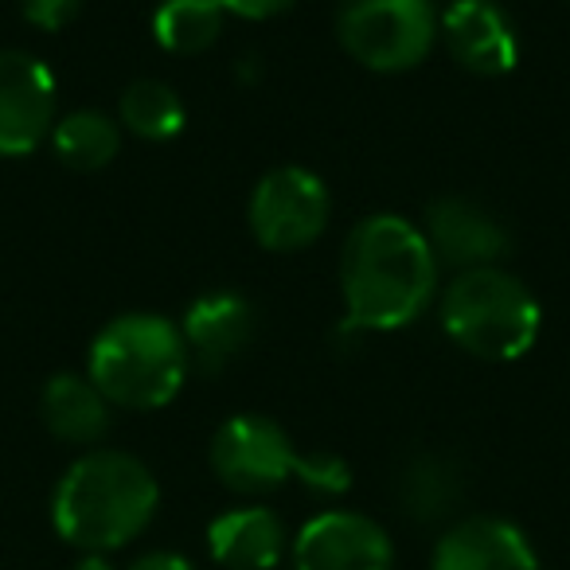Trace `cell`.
Here are the masks:
<instances>
[{
	"label": "cell",
	"instance_id": "obj_1",
	"mask_svg": "<svg viewBox=\"0 0 570 570\" xmlns=\"http://www.w3.org/2000/svg\"><path fill=\"white\" fill-rule=\"evenodd\" d=\"M344 309L352 328L391 333L419 317L438 289L426 235L399 215H367L344 246Z\"/></svg>",
	"mask_w": 570,
	"mask_h": 570
},
{
	"label": "cell",
	"instance_id": "obj_24",
	"mask_svg": "<svg viewBox=\"0 0 570 570\" xmlns=\"http://www.w3.org/2000/svg\"><path fill=\"white\" fill-rule=\"evenodd\" d=\"M450 4H458V0H450Z\"/></svg>",
	"mask_w": 570,
	"mask_h": 570
},
{
	"label": "cell",
	"instance_id": "obj_22",
	"mask_svg": "<svg viewBox=\"0 0 570 570\" xmlns=\"http://www.w3.org/2000/svg\"><path fill=\"white\" fill-rule=\"evenodd\" d=\"M79 570H196L188 559H180V554H168V551H153V554H141V559H134L129 567H110L106 559H87Z\"/></svg>",
	"mask_w": 570,
	"mask_h": 570
},
{
	"label": "cell",
	"instance_id": "obj_13",
	"mask_svg": "<svg viewBox=\"0 0 570 570\" xmlns=\"http://www.w3.org/2000/svg\"><path fill=\"white\" fill-rule=\"evenodd\" d=\"M434 570H539V559L515 523L473 515L442 535Z\"/></svg>",
	"mask_w": 570,
	"mask_h": 570
},
{
	"label": "cell",
	"instance_id": "obj_9",
	"mask_svg": "<svg viewBox=\"0 0 570 570\" xmlns=\"http://www.w3.org/2000/svg\"><path fill=\"white\" fill-rule=\"evenodd\" d=\"M387 531L360 512H325L302 528L294 543L297 570H391Z\"/></svg>",
	"mask_w": 570,
	"mask_h": 570
},
{
	"label": "cell",
	"instance_id": "obj_5",
	"mask_svg": "<svg viewBox=\"0 0 570 570\" xmlns=\"http://www.w3.org/2000/svg\"><path fill=\"white\" fill-rule=\"evenodd\" d=\"M336 36L356 63L372 71H406L438 40L434 0H344Z\"/></svg>",
	"mask_w": 570,
	"mask_h": 570
},
{
	"label": "cell",
	"instance_id": "obj_18",
	"mask_svg": "<svg viewBox=\"0 0 570 570\" xmlns=\"http://www.w3.org/2000/svg\"><path fill=\"white\" fill-rule=\"evenodd\" d=\"M56 157L75 173H95L106 168L121 149V134L106 114L98 110H75L63 121H56Z\"/></svg>",
	"mask_w": 570,
	"mask_h": 570
},
{
	"label": "cell",
	"instance_id": "obj_12",
	"mask_svg": "<svg viewBox=\"0 0 570 570\" xmlns=\"http://www.w3.org/2000/svg\"><path fill=\"white\" fill-rule=\"evenodd\" d=\"M180 336L191 364L204 375H215L254 341V309L243 294L215 289V294L191 302Z\"/></svg>",
	"mask_w": 570,
	"mask_h": 570
},
{
	"label": "cell",
	"instance_id": "obj_4",
	"mask_svg": "<svg viewBox=\"0 0 570 570\" xmlns=\"http://www.w3.org/2000/svg\"><path fill=\"white\" fill-rule=\"evenodd\" d=\"M539 302L520 277L497 266L465 269L442 297V325L458 348L492 364L520 360L539 336Z\"/></svg>",
	"mask_w": 570,
	"mask_h": 570
},
{
	"label": "cell",
	"instance_id": "obj_8",
	"mask_svg": "<svg viewBox=\"0 0 570 570\" xmlns=\"http://www.w3.org/2000/svg\"><path fill=\"white\" fill-rule=\"evenodd\" d=\"M56 121V79L28 51H0V157H24Z\"/></svg>",
	"mask_w": 570,
	"mask_h": 570
},
{
	"label": "cell",
	"instance_id": "obj_17",
	"mask_svg": "<svg viewBox=\"0 0 570 570\" xmlns=\"http://www.w3.org/2000/svg\"><path fill=\"white\" fill-rule=\"evenodd\" d=\"M223 32L219 0H165L153 17V36L173 56H199Z\"/></svg>",
	"mask_w": 570,
	"mask_h": 570
},
{
	"label": "cell",
	"instance_id": "obj_6",
	"mask_svg": "<svg viewBox=\"0 0 570 570\" xmlns=\"http://www.w3.org/2000/svg\"><path fill=\"white\" fill-rule=\"evenodd\" d=\"M294 442L274 419L262 414H235L215 430L212 442V469L227 489L258 497V492L282 489L289 476H297Z\"/></svg>",
	"mask_w": 570,
	"mask_h": 570
},
{
	"label": "cell",
	"instance_id": "obj_11",
	"mask_svg": "<svg viewBox=\"0 0 570 570\" xmlns=\"http://www.w3.org/2000/svg\"><path fill=\"white\" fill-rule=\"evenodd\" d=\"M442 40L450 56L473 75H508L520 59V40L504 9L492 0H458L442 17Z\"/></svg>",
	"mask_w": 570,
	"mask_h": 570
},
{
	"label": "cell",
	"instance_id": "obj_14",
	"mask_svg": "<svg viewBox=\"0 0 570 570\" xmlns=\"http://www.w3.org/2000/svg\"><path fill=\"white\" fill-rule=\"evenodd\" d=\"M212 559L227 570H277L285 551V528L269 508H235L207 528Z\"/></svg>",
	"mask_w": 570,
	"mask_h": 570
},
{
	"label": "cell",
	"instance_id": "obj_19",
	"mask_svg": "<svg viewBox=\"0 0 570 570\" xmlns=\"http://www.w3.org/2000/svg\"><path fill=\"white\" fill-rule=\"evenodd\" d=\"M121 121L145 141H168L184 129V102L168 82L141 79L121 95Z\"/></svg>",
	"mask_w": 570,
	"mask_h": 570
},
{
	"label": "cell",
	"instance_id": "obj_21",
	"mask_svg": "<svg viewBox=\"0 0 570 570\" xmlns=\"http://www.w3.org/2000/svg\"><path fill=\"white\" fill-rule=\"evenodd\" d=\"M82 0H20V12H24L28 24L43 28V32H59L79 17Z\"/></svg>",
	"mask_w": 570,
	"mask_h": 570
},
{
	"label": "cell",
	"instance_id": "obj_23",
	"mask_svg": "<svg viewBox=\"0 0 570 570\" xmlns=\"http://www.w3.org/2000/svg\"><path fill=\"white\" fill-rule=\"evenodd\" d=\"M223 9L235 12V17H246V20H269L277 12H285L294 0H219Z\"/></svg>",
	"mask_w": 570,
	"mask_h": 570
},
{
	"label": "cell",
	"instance_id": "obj_2",
	"mask_svg": "<svg viewBox=\"0 0 570 570\" xmlns=\"http://www.w3.org/2000/svg\"><path fill=\"white\" fill-rule=\"evenodd\" d=\"M157 476L129 453L98 450L75 461L51 500V520L82 551H114L137 539L157 512Z\"/></svg>",
	"mask_w": 570,
	"mask_h": 570
},
{
	"label": "cell",
	"instance_id": "obj_7",
	"mask_svg": "<svg viewBox=\"0 0 570 570\" xmlns=\"http://www.w3.org/2000/svg\"><path fill=\"white\" fill-rule=\"evenodd\" d=\"M328 191L309 168L285 165L262 176L250 196V227L266 250H305L328 223Z\"/></svg>",
	"mask_w": 570,
	"mask_h": 570
},
{
	"label": "cell",
	"instance_id": "obj_15",
	"mask_svg": "<svg viewBox=\"0 0 570 570\" xmlns=\"http://www.w3.org/2000/svg\"><path fill=\"white\" fill-rule=\"evenodd\" d=\"M40 411L48 430L59 442L71 445H90L106 434L110 426V403L95 387V380H82V375H51L48 387H43Z\"/></svg>",
	"mask_w": 570,
	"mask_h": 570
},
{
	"label": "cell",
	"instance_id": "obj_20",
	"mask_svg": "<svg viewBox=\"0 0 570 570\" xmlns=\"http://www.w3.org/2000/svg\"><path fill=\"white\" fill-rule=\"evenodd\" d=\"M297 476L313 492H325V497H336V492H344L352 484V469L336 453H302L297 458Z\"/></svg>",
	"mask_w": 570,
	"mask_h": 570
},
{
	"label": "cell",
	"instance_id": "obj_16",
	"mask_svg": "<svg viewBox=\"0 0 570 570\" xmlns=\"http://www.w3.org/2000/svg\"><path fill=\"white\" fill-rule=\"evenodd\" d=\"M461 469L458 461L442 458V453H419L414 461H406L403 476H399V500L414 520L430 523L450 515L461 504Z\"/></svg>",
	"mask_w": 570,
	"mask_h": 570
},
{
	"label": "cell",
	"instance_id": "obj_3",
	"mask_svg": "<svg viewBox=\"0 0 570 570\" xmlns=\"http://www.w3.org/2000/svg\"><path fill=\"white\" fill-rule=\"evenodd\" d=\"M191 360L173 321L153 313H126L110 321L90 344V380L106 403L129 411L168 406L184 387Z\"/></svg>",
	"mask_w": 570,
	"mask_h": 570
},
{
	"label": "cell",
	"instance_id": "obj_10",
	"mask_svg": "<svg viewBox=\"0 0 570 570\" xmlns=\"http://www.w3.org/2000/svg\"><path fill=\"white\" fill-rule=\"evenodd\" d=\"M426 243L438 262L465 269H484L508 254V227L484 204L465 196H445L426 207Z\"/></svg>",
	"mask_w": 570,
	"mask_h": 570
}]
</instances>
